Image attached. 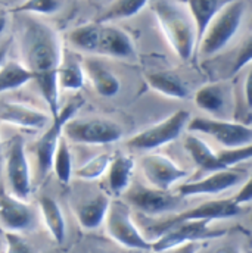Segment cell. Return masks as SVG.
I'll use <instances>...</instances> for the list:
<instances>
[{"label":"cell","mask_w":252,"mask_h":253,"mask_svg":"<svg viewBox=\"0 0 252 253\" xmlns=\"http://www.w3.org/2000/svg\"><path fill=\"white\" fill-rule=\"evenodd\" d=\"M143 253H145V252H143Z\"/></svg>","instance_id":"cell-45"},{"label":"cell","mask_w":252,"mask_h":253,"mask_svg":"<svg viewBox=\"0 0 252 253\" xmlns=\"http://www.w3.org/2000/svg\"><path fill=\"white\" fill-rule=\"evenodd\" d=\"M63 0H24L12 9L15 13L25 15H53L62 9Z\"/></svg>","instance_id":"cell-32"},{"label":"cell","mask_w":252,"mask_h":253,"mask_svg":"<svg viewBox=\"0 0 252 253\" xmlns=\"http://www.w3.org/2000/svg\"><path fill=\"white\" fill-rule=\"evenodd\" d=\"M183 1H185V0H183Z\"/></svg>","instance_id":"cell-44"},{"label":"cell","mask_w":252,"mask_h":253,"mask_svg":"<svg viewBox=\"0 0 252 253\" xmlns=\"http://www.w3.org/2000/svg\"><path fill=\"white\" fill-rule=\"evenodd\" d=\"M126 202L137 211L155 216L162 213H174L183 205V197L170 190H159L155 187H146L142 184L130 186L124 193Z\"/></svg>","instance_id":"cell-11"},{"label":"cell","mask_w":252,"mask_h":253,"mask_svg":"<svg viewBox=\"0 0 252 253\" xmlns=\"http://www.w3.org/2000/svg\"><path fill=\"white\" fill-rule=\"evenodd\" d=\"M52 169L58 178V181L66 186L69 184L71 178H72V156H71V150L68 146V140L65 137H61L55 153H53V161H52Z\"/></svg>","instance_id":"cell-30"},{"label":"cell","mask_w":252,"mask_h":253,"mask_svg":"<svg viewBox=\"0 0 252 253\" xmlns=\"http://www.w3.org/2000/svg\"><path fill=\"white\" fill-rule=\"evenodd\" d=\"M158 25L173 49L182 61H189L198 44V34L189 9L183 0H149Z\"/></svg>","instance_id":"cell-2"},{"label":"cell","mask_w":252,"mask_h":253,"mask_svg":"<svg viewBox=\"0 0 252 253\" xmlns=\"http://www.w3.org/2000/svg\"><path fill=\"white\" fill-rule=\"evenodd\" d=\"M251 199H252V183H251V178H247L242 184H241V189L239 191L232 197V200L236 203V205H239V206H247V205H250L251 203Z\"/></svg>","instance_id":"cell-35"},{"label":"cell","mask_w":252,"mask_h":253,"mask_svg":"<svg viewBox=\"0 0 252 253\" xmlns=\"http://www.w3.org/2000/svg\"><path fill=\"white\" fill-rule=\"evenodd\" d=\"M248 13V4L244 0L227 1L211 19L202 37L198 42L201 58H212L224 50L238 36Z\"/></svg>","instance_id":"cell-3"},{"label":"cell","mask_w":252,"mask_h":253,"mask_svg":"<svg viewBox=\"0 0 252 253\" xmlns=\"http://www.w3.org/2000/svg\"><path fill=\"white\" fill-rule=\"evenodd\" d=\"M19 50L21 63L37 81L50 117H56L61 109L56 72L63 58L62 42L58 31L45 21L25 16L21 22Z\"/></svg>","instance_id":"cell-1"},{"label":"cell","mask_w":252,"mask_h":253,"mask_svg":"<svg viewBox=\"0 0 252 253\" xmlns=\"http://www.w3.org/2000/svg\"><path fill=\"white\" fill-rule=\"evenodd\" d=\"M0 253H3V252H0Z\"/></svg>","instance_id":"cell-43"},{"label":"cell","mask_w":252,"mask_h":253,"mask_svg":"<svg viewBox=\"0 0 252 253\" xmlns=\"http://www.w3.org/2000/svg\"><path fill=\"white\" fill-rule=\"evenodd\" d=\"M83 99L77 97L66 103L63 108L59 109L58 115L52 118V124L43 132V135L36 143V164H37V174L40 178H46L48 174L52 171V161L55 149L63 135V126L66 121L74 118V115L78 112V109L83 106Z\"/></svg>","instance_id":"cell-8"},{"label":"cell","mask_w":252,"mask_h":253,"mask_svg":"<svg viewBox=\"0 0 252 253\" xmlns=\"http://www.w3.org/2000/svg\"><path fill=\"white\" fill-rule=\"evenodd\" d=\"M52 117L45 111L21 102H4L0 106V121L3 124L39 131L50 123Z\"/></svg>","instance_id":"cell-17"},{"label":"cell","mask_w":252,"mask_h":253,"mask_svg":"<svg viewBox=\"0 0 252 253\" xmlns=\"http://www.w3.org/2000/svg\"><path fill=\"white\" fill-rule=\"evenodd\" d=\"M6 27H7V15L6 12L0 10V34L6 30Z\"/></svg>","instance_id":"cell-40"},{"label":"cell","mask_w":252,"mask_h":253,"mask_svg":"<svg viewBox=\"0 0 252 253\" xmlns=\"http://www.w3.org/2000/svg\"><path fill=\"white\" fill-rule=\"evenodd\" d=\"M185 149L188 150V153L193 159V162L196 164V167H199L205 172L226 169L218 162L217 152L212 150L209 147V144L205 140H202L201 137H198L195 134H188L185 138Z\"/></svg>","instance_id":"cell-23"},{"label":"cell","mask_w":252,"mask_h":253,"mask_svg":"<svg viewBox=\"0 0 252 253\" xmlns=\"http://www.w3.org/2000/svg\"><path fill=\"white\" fill-rule=\"evenodd\" d=\"M3 234L6 240V251L3 253H37L19 233L4 231Z\"/></svg>","instance_id":"cell-34"},{"label":"cell","mask_w":252,"mask_h":253,"mask_svg":"<svg viewBox=\"0 0 252 253\" xmlns=\"http://www.w3.org/2000/svg\"><path fill=\"white\" fill-rule=\"evenodd\" d=\"M245 212L244 206L236 205L232 199H220V200H209L203 202L195 208L182 211L171 218L164 221L167 222H179V221H220V219H230L239 216Z\"/></svg>","instance_id":"cell-15"},{"label":"cell","mask_w":252,"mask_h":253,"mask_svg":"<svg viewBox=\"0 0 252 253\" xmlns=\"http://www.w3.org/2000/svg\"><path fill=\"white\" fill-rule=\"evenodd\" d=\"M136 162L127 153H117L111 158L106 169V184L109 193L114 196H123L131 186Z\"/></svg>","instance_id":"cell-19"},{"label":"cell","mask_w":252,"mask_h":253,"mask_svg":"<svg viewBox=\"0 0 252 253\" xmlns=\"http://www.w3.org/2000/svg\"><path fill=\"white\" fill-rule=\"evenodd\" d=\"M140 169L151 187L170 190L188 177V171L162 153H146L139 161Z\"/></svg>","instance_id":"cell-13"},{"label":"cell","mask_w":252,"mask_h":253,"mask_svg":"<svg viewBox=\"0 0 252 253\" xmlns=\"http://www.w3.org/2000/svg\"><path fill=\"white\" fill-rule=\"evenodd\" d=\"M3 162L9 193L22 200H28L33 191V181L30 162L25 152V141L21 135L12 138L6 152V158H3Z\"/></svg>","instance_id":"cell-9"},{"label":"cell","mask_w":252,"mask_h":253,"mask_svg":"<svg viewBox=\"0 0 252 253\" xmlns=\"http://www.w3.org/2000/svg\"><path fill=\"white\" fill-rule=\"evenodd\" d=\"M145 80L153 91L165 97L179 99V100H185L189 97V87L174 72H170V71L149 72Z\"/></svg>","instance_id":"cell-20"},{"label":"cell","mask_w":252,"mask_h":253,"mask_svg":"<svg viewBox=\"0 0 252 253\" xmlns=\"http://www.w3.org/2000/svg\"><path fill=\"white\" fill-rule=\"evenodd\" d=\"M56 81H58V87H61L66 91L81 90L86 83L83 63H80L77 59H72V58L69 59L62 58V62L56 72Z\"/></svg>","instance_id":"cell-27"},{"label":"cell","mask_w":252,"mask_h":253,"mask_svg":"<svg viewBox=\"0 0 252 253\" xmlns=\"http://www.w3.org/2000/svg\"><path fill=\"white\" fill-rule=\"evenodd\" d=\"M148 3L149 0H112L99 15L96 22L112 24L115 21L130 19L142 12V9L146 7Z\"/></svg>","instance_id":"cell-26"},{"label":"cell","mask_w":252,"mask_h":253,"mask_svg":"<svg viewBox=\"0 0 252 253\" xmlns=\"http://www.w3.org/2000/svg\"><path fill=\"white\" fill-rule=\"evenodd\" d=\"M227 1H230V0H185L190 15H192V19L195 22L198 42L202 37V34H203L205 28L208 27V24L211 22V19Z\"/></svg>","instance_id":"cell-24"},{"label":"cell","mask_w":252,"mask_h":253,"mask_svg":"<svg viewBox=\"0 0 252 253\" xmlns=\"http://www.w3.org/2000/svg\"><path fill=\"white\" fill-rule=\"evenodd\" d=\"M39 208H40L42 219H43L50 237L58 245L63 243L65 237H66V224H65V218H63L62 209H61L59 203L49 196H43L39 200Z\"/></svg>","instance_id":"cell-22"},{"label":"cell","mask_w":252,"mask_h":253,"mask_svg":"<svg viewBox=\"0 0 252 253\" xmlns=\"http://www.w3.org/2000/svg\"><path fill=\"white\" fill-rule=\"evenodd\" d=\"M10 44H12V40H7L6 43H3V44L0 46V68L4 65L6 59H7V53H9V50H10Z\"/></svg>","instance_id":"cell-39"},{"label":"cell","mask_w":252,"mask_h":253,"mask_svg":"<svg viewBox=\"0 0 252 253\" xmlns=\"http://www.w3.org/2000/svg\"><path fill=\"white\" fill-rule=\"evenodd\" d=\"M37 215L27 200L0 190V230L1 233H25L34 230Z\"/></svg>","instance_id":"cell-14"},{"label":"cell","mask_w":252,"mask_h":253,"mask_svg":"<svg viewBox=\"0 0 252 253\" xmlns=\"http://www.w3.org/2000/svg\"><path fill=\"white\" fill-rule=\"evenodd\" d=\"M193 100L201 111L217 115L226 108V90L220 84H206L196 90Z\"/></svg>","instance_id":"cell-25"},{"label":"cell","mask_w":252,"mask_h":253,"mask_svg":"<svg viewBox=\"0 0 252 253\" xmlns=\"http://www.w3.org/2000/svg\"><path fill=\"white\" fill-rule=\"evenodd\" d=\"M247 178H250L248 171L238 169V168H226L208 172L206 177L196 180V181H188L179 187V196L182 197H192V196H212L220 194L227 190L235 189L241 186Z\"/></svg>","instance_id":"cell-12"},{"label":"cell","mask_w":252,"mask_h":253,"mask_svg":"<svg viewBox=\"0 0 252 253\" xmlns=\"http://www.w3.org/2000/svg\"><path fill=\"white\" fill-rule=\"evenodd\" d=\"M3 168V146H1V140H0V172Z\"/></svg>","instance_id":"cell-41"},{"label":"cell","mask_w":252,"mask_h":253,"mask_svg":"<svg viewBox=\"0 0 252 253\" xmlns=\"http://www.w3.org/2000/svg\"><path fill=\"white\" fill-rule=\"evenodd\" d=\"M251 55H252V46H251V39H247L245 43L241 47V52L236 58V62L233 66V72H239L244 66L250 65L251 62Z\"/></svg>","instance_id":"cell-36"},{"label":"cell","mask_w":252,"mask_h":253,"mask_svg":"<svg viewBox=\"0 0 252 253\" xmlns=\"http://www.w3.org/2000/svg\"><path fill=\"white\" fill-rule=\"evenodd\" d=\"M33 80L31 72L21 62L6 61L0 68V94L21 88L24 84Z\"/></svg>","instance_id":"cell-29"},{"label":"cell","mask_w":252,"mask_h":253,"mask_svg":"<svg viewBox=\"0 0 252 253\" xmlns=\"http://www.w3.org/2000/svg\"><path fill=\"white\" fill-rule=\"evenodd\" d=\"M84 74L89 78L95 91L103 97H114L121 90V81L112 69L95 58H87L84 63Z\"/></svg>","instance_id":"cell-18"},{"label":"cell","mask_w":252,"mask_h":253,"mask_svg":"<svg viewBox=\"0 0 252 253\" xmlns=\"http://www.w3.org/2000/svg\"><path fill=\"white\" fill-rule=\"evenodd\" d=\"M227 231L211 227V221H159L148 227V234L155 240L151 242V252L162 253L186 243H198L202 240L220 239Z\"/></svg>","instance_id":"cell-4"},{"label":"cell","mask_w":252,"mask_h":253,"mask_svg":"<svg viewBox=\"0 0 252 253\" xmlns=\"http://www.w3.org/2000/svg\"><path fill=\"white\" fill-rule=\"evenodd\" d=\"M0 233H1V230H0Z\"/></svg>","instance_id":"cell-42"},{"label":"cell","mask_w":252,"mask_h":253,"mask_svg":"<svg viewBox=\"0 0 252 253\" xmlns=\"http://www.w3.org/2000/svg\"><path fill=\"white\" fill-rule=\"evenodd\" d=\"M252 156V146H238V147H224L223 150L217 152L218 162L223 168H235L236 165L250 161Z\"/></svg>","instance_id":"cell-33"},{"label":"cell","mask_w":252,"mask_h":253,"mask_svg":"<svg viewBox=\"0 0 252 253\" xmlns=\"http://www.w3.org/2000/svg\"><path fill=\"white\" fill-rule=\"evenodd\" d=\"M95 55L114 59H133L136 56V47L124 30L112 24L99 22Z\"/></svg>","instance_id":"cell-16"},{"label":"cell","mask_w":252,"mask_h":253,"mask_svg":"<svg viewBox=\"0 0 252 253\" xmlns=\"http://www.w3.org/2000/svg\"><path fill=\"white\" fill-rule=\"evenodd\" d=\"M198 251H199L198 243H186V245L177 246L174 249H170V251L162 253H198Z\"/></svg>","instance_id":"cell-37"},{"label":"cell","mask_w":252,"mask_h":253,"mask_svg":"<svg viewBox=\"0 0 252 253\" xmlns=\"http://www.w3.org/2000/svg\"><path fill=\"white\" fill-rule=\"evenodd\" d=\"M211 253H245L244 249L238 245H233V243H226V245H221L218 248H215Z\"/></svg>","instance_id":"cell-38"},{"label":"cell","mask_w":252,"mask_h":253,"mask_svg":"<svg viewBox=\"0 0 252 253\" xmlns=\"http://www.w3.org/2000/svg\"><path fill=\"white\" fill-rule=\"evenodd\" d=\"M190 114L185 109H179L171 114L168 118L146 126L140 132L134 134L127 140V146L140 152H152L158 147H162L174 140H177L182 132L186 129L189 123Z\"/></svg>","instance_id":"cell-6"},{"label":"cell","mask_w":252,"mask_h":253,"mask_svg":"<svg viewBox=\"0 0 252 253\" xmlns=\"http://www.w3.org/2000/svg\"><path fill=\"white\" fill-rule=\"evenodd\" d=\"M123 126L106 118H71L63 126V137L80 144H112L123 138Z\"/></svg>","instance_id":"cell-7"},{"label":"cell","mask_w":252,"mask_h":253,"mask_svg":"<svg viewBox=\"0 0 252 253\" xmlns=\"http://www.w3.org/2000/svg\"><path fill=\"white\" fill-rule=\"evenodd\" d=\"M98 33H99V22H89L75 27L68 34V43L72 49L81 53L95 55L96 50V42H98Z\"/></svg>","instance_id":"cell-28"},{"label":"cell","mask_w":252,"mask_h":253,"mask_svg":"<svg viewBox=\"0 0 252 253\" xmlns=\"http://www.w3.org/2000/svg\"><path fill=\"white\" fill-rule=\"evenodd\" d=\"M112 155L109 153H101L83 164L80 168L75 169V177L84 181H96L102 178L108 169V165L111 162Z\"/></svg>","instance_id":"cell-31"},{"label":"cell","mask_w":252,"mask_h":253,"mask_svg":"<svg viewBox=\"0 0 252 253\" xmlns=\"http://www.w3.org/2000/svg\"><path fill=\"white\" fill-rule=\"evenodd\" d=\"M103 224L108 236L120 246L137 252H151L152 243L139 230L127 202L111 200Z\"/></svg>","instance_id":"cell-5"},{"label":"cell","mask_w":252,"mask_h":253,"mask_svg":"<svg viewBox=\"0 0 252 253\" xmlns=\"http://www.w3.org/2000/svg\"><path fill=\"white\" fill-rule=\"evenodd\" d=\"M186 129H189L190 132L206 134L214 140H217L224 147H238V146L252 144L251 124L195 117L189 120Z\"/></svg>","instance_id":"cell-10"},{"label":"cell","mask_w":252,"mask_h":253,"mask_svg":"<svg viewBox=\"0 0 252 253\" xmlns=\"http://www.w3.org/2000/svg\"><path fill=\"white\" fill-rule=\"evenodd\" d=\"M109 197L103 193L93 196L92 199L77 205L75 215L80 225L86 230H95L101 227L105 221L108 208H109Z\"/></svg>","instance_id":"cell-21"}]
</instances>
